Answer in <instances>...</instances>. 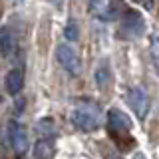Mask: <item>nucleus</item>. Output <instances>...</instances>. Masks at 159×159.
<instances>
[{"mask_svg": "<svg viewBox=\"0 0 159 159\" xmlns=\"http://www.w3.org/2000/svg\"><path fill=\"white\" fill-rule=\"evenodd\" d=\"M14 46H16V40H14V32L8 26L0 28V54L4 58L10 56L14 52Z\"/></svg>", "mask_w": 159, "mask_h": 159, "instance_id": "10", "label": "nucleus"}, {"mask_svg": "<svg viewBox=\"0 0 159 159\" xmlns=\"http://www.w3.org/2000/svg\"><path fill=\"white\" fill-rule=\"evenodd\" d=\"M56 145L52 139H38L34 143V159H54Z\"/></svg>", "mask_w": 159, "mask_h": 159, "instance_id": "9", "label": "nucleus"}, {"mask_svg": "<svg viewBox=\"0 0 159 159\" xmlns=\"http://www.w3.org/2000/svg\"><path fill=\"white\" fill-rule=\"evenodd\" d=\"M64 38H66L68 42H76L80 38V28H78L76 20H68V24L64 26Z\"/></svg>", "mask_w": 159, "mask_h": 159, "instance_id": "12", "label": "nucleus"}, {"mask_svg": "<svg viewBox=\"0 0 159 159\" xmlns=\"http://www.w3.org/2000/svg\"><path fill=\"white\" fill-rule=\"evenodd\" d=\"M125 98H127L129 107L133 109V113H135L139 119H145L147 109H149V98H147L145 89L141 86H129Z\"/></svg>", "mask_w": 159, "mask_h": 159, "instance_id": "5", "label": "nucleus"}, {"mask_svg": "<svg viewBox=\"0 0 159 159\" xmlns=\"http://www.w3.org/2000/svg\"><path fill=\"white\" fill-rule=\"evenodd\" d=\"M107 129L116 139H123V137H129L131 133V119H129L123 111L119 109H109L107 113Z\"/></svg>", "mask_w": 159, "mask_h": 159, "instance_id": "3", "label": "nucleus"}, {"mask_svg": "<svg viewBox=\"0 0 159 159\" xmlns=\"http://www.w3.org/2000/svg\"><path fill=\"white\" fill-rule=\"evenodd\" d=\"M8 137H10L12 151L16 153V155H24V153L28 151V133H26V129L20 125L18 121H10Z\"/></svg>", "mask_w": 159, "mask_h": 159, "instance_id": "6", "label": "nucleus"}, {"mask_svg": "<svg viewBox=\"0 0 159 159\" xmlns=\"http://www.w3.org/2000/svg\"><path fill=\"white\" fill-rule=\"evenodd\" d=\"M145 30V22H143V16L135 10H125L121 18V30H119V36L125 40H135L143 34Z\"/></svg>", "mask_w": 159, "mask_h": 159, "instance_id": "2", "label": "nucleus"}, {"mask_svg": "<svg viewBox=\"0 0 159 159\" xmlns=\"http://www.w3.org/2000/svg\"><path fill=\"white\" fill-rule=\"evenodd\" d=\"M4 86H6V92L10 93V96H18V93L22 92V86H24L22 70H18V68L10 70V72L6 74V78H4Z\"/></svg>", "mask_w": 159, "mask_h": 159, "instance_id": "8", "label": "nucleus"}, {"mask_svg": "<svg viewBox=\"0 0 159 159\" xmlns=\"http://www.w3.org/2000/svg\"><path fill=\"white\" fill-rule=\"evenodd\" d=\"M70 119L80 131H96L102 125V109L92 102H78L70 113Z\"/></svg>", "mask_w": 159, "mask_h": 159, "instance_id": "1", "label": "nucleus"}, {"mask_svg": "<svg viewBox=\"0 0 159 159\" xmlns=\"http://www.w3.org/2000/svg\"><path fill=\"white\" fill-rule=\"evenodd\" d=\"M36 131L42 135V139H50L54 133H56V125H54V121L50 117H46V119H40V121H38Z\"/></svg>", "mask_w": 159, "mask_h": 159, "instance_id": "11", "label": "nucleus"}, {"mask_svg": "<svg viewBox=\"0 0 159 159\" xmlns=\"http://www.w3.org/2000/svg\"><path fill=\"white\" fill-rule=\"evenodd\" d=\"M56 58H58L60 66L66 70L68 74H72V76L82 74V62H80V56L72 50V46H68L66 42L58 44V48H56Z\"/></svg>", "mask_w": 159, "mask_h": 159, "instance_id": "4", "label": "nucleus"}, {"mask_svg": "<svg viewBox=\"0 0 159 159\" xmlns=\"http://www.w3.org/2000/svg\"><path fill=\"white\" fill-rule=\"evenodd\" d=\"M88 8L93 16L103 20V22H111V20H116L119 14H121L119 12L121 6H119L117 2H107V0H103V2H89Z\"/></svg>", "mask_w": 159, "mask_h": 159, "instance_id": "7", "label": "nucleus"}, {"mask_svg": "<svg viewBox=\"0 0 159 159\" xmlns=\"http://www.w3.org/2000/svg\"><path fill=\"white\" fill-rule=\"evenodd\" d=\"M149 54H151L153 66L159 70V36L157 34H151V38H149Z\"/></svg>", "mask_w": 159, "mask_h": 159, "instance_id": "13", "label": "nucleus"}, {"mask_svg": "<svg viewBox=\"0 0 159 159\" xmlns=\"http://www.w3.org/2000/svg\"><path fill=\"white\" fill-rule=\"evenodd\" d=\"M0 99H2V98H0Z\"/></svg>", "mask_w": 159, "mask_h": 159, "instance_id": "14", "label": "nucleus"}]
</instances>
